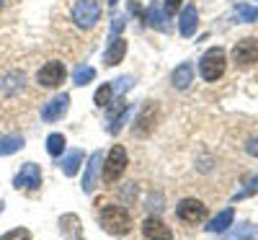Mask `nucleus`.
Masks as SVG:
<instances>
[{
	"label": "nucleus",
	"mask_w": 258,
	"mask_h": 240,
	"mask_svg": "<svg viewBox=\"0 0 258 240\" xmlns=\"http://www.w3.org/2000/svg\"><path fill=\"white\" fill-rule=\"evenodd\" d=\"M147 209L160 212V209H163V196H160V194H153V196H150V207H147Z\"/></svg>",
	"instance_id": "31"
},
{
	"label": "nucleus",
	"mask_w": 258,
	"mask_h": 240,
	"mask_svg": "<svg viewBox=\"0 0 258 240\" xmlns=\"http://www.w3.org/2000/svg\"><path fill=\"white\" fill-rule=\"evenodd\" d=\"M222 237L225 240H258V227L250 222H243V225H235V227L225 230Z\"/></svg>",
	"instance_id": "20"
},
{
	"label": "nucleus",
	"mask_w": 258,
	"mask_h": 240,
	"mask_svg": "<svg viewBox=\"0 0 258 240\" xmlns=\"http://www.w3.org/2000/svg\"><path fill=\"white\" fill-rule=\"evenodd\" d=\"M93 78H96V70L91 68V65H83V68H78V70L73 73V83H75V85H88Z\"/></svg>",
	"instance_id": "25"
},
{
	"label": "nucleus",
	"mask_w": 258,
	"mask_h": 240,
	"mask_svg": "<svg viewBox=\"0 0 258 240\" xmlns=\"http://www.w3.org/2000/svg\"><path fill=\"white\" fill-rule=\"evenodd\" d=\"M199 70H202V78L207 83H214V80H220L227 70V54L222 47H212L204 52L202 62H199Z\"/></svg>",
	"instance_id": "3"
},
{
	"label": "nucleus",
	"mask_w": 258,
	"mask_h": 240,
	"mask_svg": "<svg viewBox=\"0 0 258 240\" xmlns=\"http://www.w3.org/2000/svg\"><path fill=\"white\" fill-rule=\"evenodd\" d=\"M170 83H173L176 91H186L188 85L194 83V65L191 62H181L178 68L173 70V75H170Z\"/></svg>",
	"instance_id": "19"
},
{
	"label": "nucleus",
	"mask_w": 258,
	"mask_h": 240,
	"mask_svg": "<svg viewBox=\"0 0 258 240\" xmlns=\"http://www.w3.org/2000/svg\"><path fill=\"white\" fill-rule=\"evenodd\" d=\"M145 21H147V26H153L155 31H163V34H168L170 31V21H168V16H165V11L158 6V3H153L147 11H145V16H142Z\"/></svg>",
	"instance_id": "17"
},
{
	"label": "nucleus",
	"mask_w": 258,
	"mask_h": 240,
	"mask_svg": "<svg viewBox=\"0 0 258 240\" xmlns=\"http://www.w3.org/2000/svg\"><path fill=\"white\" fill-rule=\"evenodd\" d=\"M253 194H258V173L248 181V189H243V191L235 194V199H245V196H253Z\"/></svg>",
	"instance_id": "27"
},
{
	"label": "nucleus",
	"mask_w": 258,
	"mask_h": 240,
	"mask_svg": "<svg viewBox=\"0 0 258 240\" xmlns=\"http://www.w3.org/2000/svg\"><path fill=\"white\" fill-rule=\"evenodd\" d=\"M98 225L106 235L124 237V235L132 232V214H129V209L121 207V204H109L98 212Z\"/></svg>",
	"instance_id": "1"
},
{
	"label": "nucleus",
	"mask_w": 258,
	"mask_h": 240,
	"mask_svg": "<svg viewBox=\"0 0 258 240\" xmlns=\"http://www.w3.org/2000/svg\"><path fill=\"white\" fill-rule=\"evenodd\" d=\"M253 16H255V21H258V8H253Z\"/></svg>",
	"instance_id": "36"
},
{
	"label": "nucleus",
	"mask_w": 258,
	"mask_h": 240,
	"mask_svg": "<svg viewBox=\"0 0 258 240\" xmlns=\"http://www.w3.org/2000/svg\"><path fill=\"white\" fill-rule=\"evenodd\" d=\"M101 165H103V152H93L85 163V173H83V191L85 194H93L96 191V184L101 178Z\"/></svg>",
	"instance_id": "10"
},
{
	"label": "nucleus",
	"mask_w": 258,
	"mask_h": 240,
	"mask_svg": "<svg viewBox=\"0 0 258 240\" xmlns=\"http://www.w3.org/2000/svg\"><path fill=\"white\" fill-rule=\"evenodd\" d=\"M111 96H114V85H111V83H103L101 88L93 93V103H96L98 108H106V106L111 103Z\"/></svg>",
	"instance_id": "24"
},
{
	"label": "nucleus",
	"mask_w": 258,
	"mask_h": 240,
	"mask_svg": "<svg viewBox=\"0 0 258 240\" xmlns=\"http://www.w3.org/2000/svg\"><path fill=\"white\" fill-rule=\"evenodd\" d=\"M109 6H111V8H116V6H119V0H109Z\"/></svg>",
	"instance_id": "33"
},
{
	"label": "nucleus",
	"mask_w": 258,
	"mask_h": 240,
	"mask_svg": "<svg viewBox=\"0 0 258 240\" xmlns=\"http://www.w3.org/2000/svg\"><path fill=\"white\" fill-rule=\"evenodd\" d=\"M80 165H83V150H70L68 155H64V158L59 160V170H62V173H64V176H68V178L78 176Z\"/></svg>",
	"instance_id": "21"
},
{
	"label": "nucleus",
	"mask_w": 258,
	"mask_h": 240,
	"mask_svg": "<svg viewBox=\"0 0 258 240\" xmlns=\"http://www.w3.org/2000/svg\"><path fill=\"white\" fill-rule=\"evenodd\" d=\"M245 152H248V155H253V158H258V137H250L245 142Z\"/></svg>",
	"instance_id": "32"
},
{
	"label": "nucleus",
	"mask_w": 258,
	"mask_h": 240,
	"mask_svg": "<svg viewBox=\"0 0 258 240\" xmlns=\"http://www.w3.org/2000/svg\"><path fill=\"white\" fill-rule=\"evenodd\" d=\"M13 189L18 191H39L41 189V168L36 163H24L13 178Z\"/></svg>",
	"instance_id": "7"
},
{
	"label": "nucleus",
	"mask_w": 258,
	"mask_h": 240,
	"mask_svg": "<svg viewBox=\"0 0 258 240\" xmlns=\"http://www.w3.org/2000/svg\"><path fill=\"white\" fill-rule=\"evenodd\" d=\"M142 235L147 237V240H173V230H170L160 217H145L142 220Z\"/></svg>",
	"instance_id": "11"
},
{
	"label": "nucleus",
	"mask_w": 258,
	"mask_h": 240,
	"mask_svg": "<svg viewBox=\"0 0 258 240\" xmlns=\"http://www.w3.org/2000/svg\"><path fill=\"white\" fill-rule=\"evenodd\" d=\"M124 54H126V39L119 34V36H111L109 47L103 49V65L109 68H116L119 62H124Z\"/></svg>",
	"instance_id": "13"
},
{
	"label": "nucleus",
	"mask_w": 258,
	"mask_h": 240,
	"mask_svg": "<svg viewBox=\"0 0 258 240\" xmlns=\"http://www.w3.org/2000/svg\"><path fill=\"white\" fill-rule=\"evenodd\" d=\"M24 145H26V140L21 137V135H0V158L13 155V152L24 150Z\"/></svg>",
	"instance_id": "22"
},
{
	"label": "nucleus",
	"mask_w": 258,
	"mask_h": 240,
	"mask_svg": "<svg viewBox=\"0 0 258 240\" xmlns=\"http://www.w3.org/2000/svg\"><path fill=\"white\" fill-rule=\"evenodd\" d=\"M181 3H183V0H165V3H163L160 8H163V11H165V16L170 18L173 13H178V11H181Z\"/></svg>",
	"instance_id": "30"
},
{
	"label": "nucleus",
	"mask_w": 258,
	"mask_h": 240,
	"mask_svg": "<svg viewBox=\"0 0 258 240\" xmlns=\"http://www.w3.org/2000/svg\"><path fill=\"white\" fill-rule=\"evenodd\" d=\"M109 108V135H119L121 129H124V124H126V119H129V114H132V108H129V103L126 101H119V106H106Z\"/></svg>",
	"instance_id": "12"
},
{
	"label": "nucleus",
	"mask_w": 258,
	"mask_h": 240,
	"mask_svg": "<svg viewBox=\"0 0 258 240\" xmlns=\"http://www.w3.org/2000/svg\"><path fill=\"white\" fill-rule=\"evenodd\" d=\"M6 8V0H0V11H3Z\"/></svg>",
	"instance_id": "35"
},
{
	"label": "nucleus",
	"mask_w": 258,
	"mask_h": 240,
	"mask_svg": "<svg viewBox=\"0 0 258 240\" xmlns=\"http://www.w3.org/2000/svg\"><path fill=\"white\" fill-rule=\"evenodd\" d=\"M197 26H199V11L197 6H186L181 8V16H178V34L181 36H194L197 34Z\"/></svg>",
	"instance_id": "16"
},
{
	"label": "nucleus",
	"mask_w": 258,
	"mask_h": 240,
	"mask_svg": "<svg viewBox=\"0 0 258 240\" xmlns=\"http://www.w3.org/2000/svg\"><path fill=\"white\" fill-rule=\"evenodd\" d=\"M126 165H129V155H126L124 145H114L109 150V155H106L103 165H101V181L103 184H116L124 176Z\"/></svg>",
	"instance_id": "2"
},
{
	"label": "nucleus",
	"mask_w": 258,
	"mask_h": 240,
	"mask_svg": "<svg viewBox=\"0 0 258 240\" xmlns=\"http://www.w3.org/2000/svg\"><path fill=\"white\" fill-rule=\"evenodd\" d=\"M124 26H126V16L116 13V16H114V21H111V36H119V34L124 31Z\"/></svg>",
	"instance_id": "29"
},
{
	"label": "nucleus",
	"mask_w": 258,
	"mask_h": 240,
	"mask_svg": "<svg viewBox=\"0 0 258 240\" xmlns=\"http://www.w3.org/2000/svg\"><path fill=\"white\" fill-rule=\"evenodd\" d=\"M70 16H73V24L78 29L88 31L101 21V6H98V0H75Z\"/></svg>",
	"instance_id": "4"
},
{
	"label": "nucleus",
	"mask_w": 258,
	"mask_h": 240,
	"mask_svg": "<svg viewBox=\"0 0 258 240\" xmlns=\"http://www.w3.org/2000/svg\"><path fill=\"white\" fill-rule=\"evenodd\" d=\"M70 111V96L68 93H59L52 101H47L41 106V122H59L64 114Z\"/></svg>",
	"instance_id": "9"
},
{
	"label": "nucleus",
	"mask_w": 258,
	"mask_h": 240,
	"mask_svg": "<svg viewBox=\"0 0 258 240\" xmlns=\"http://www.w3.org/2000/svg\"><path fill=\"white\" fill-rule=\"evenodd\" d=\"M64 145H68V140H64V135H59V132H52V135L47 137V152H49L52 158H59V155H62Z\"/></svg>",
	"instance_id": "23"
},
{
	"label": "nucleus",
	"mask_w": 258,
	"mask_h": 240,
	"mask_svg": "<svg viewBox=\"0 0 258 240\" xmlns=\"http://www.w3.org/2000/svg\"><path fill=\"white\" fill-rule=\"evenodd\" d=\"M176 217L181 222H186V225H199V222H204V217H207V207H204V202H199V199H181L178 204H176Z\"/></svg>",
	"instance_id": "6"
},
{
	"label": "nucleus",
	"mask_w": 258,
	"mask_h": 240,
	"mask_svg": "<svg viewBox=\"0 0 258 240\" xmlns=\"http://www.w3.org/2000/svg\"><path fill=\"white\" fill-rule=\"evenodd\" d=\"M59 232L64 240H83V220L73 212L62 214L59 217Z\"/></svg>",
	"instance_id": "15"
},
{
	"label": "nucleus",
	"mask_w": 258,
	"mask_h": 240,
	"mask_svg": "<svg viewBox=\"0 0 258 240\" xmlns=\"http://www.w3.org/2000/svg\"><path fill=\"white\" fill-rule=\"evenodd\" d=\"M232 222H235V209L227 207V209H222L220 214H214L212 220L207 222V232H212V235H222L225 230L232 227Z\"/></svg>",
	"instance_id": "18"
},
{
	"label": "nucleus",
	"mask_w": 258,
	"mask_h": 240,
	"mask_svg": "<svg viewBox=\"0 0 258 240\" xmlns=\"http://www.w3.org/2000/svg\"><path fill=\"white\" fill-rule=\"evenodd\" d=\"M0 240H31V230L29 227H13V230L0 235Z\"/></svg>",
	"instance_id": "26"
},
{
	"label": "nucleus",
	"mask_w": 258,
	"mask_h": 240,
	"mask_svg": "<svg viewBox=\"0 0 258 240\" xmlns=\"http://www.w3.org/2000/svg\"><path fill=\"white\" fill-rule=\"evenodd\" d=\"M155 119H158V106H155V101H147V103L142 106V111H140L137 122H135V135H137V137L147 135L150 129L155 127V124H153Z\"/></svg>",
	"instance_id": "14"
},
{
	"label": "nucleus",
	"mask_w": 258,
	"mask_h": 240,
	"mask_svg": "<svg viewBox=\"0 0 258 240\" xmlns=\"http://www.w3.org/2000/svg\"><path fill=\"white\" fill-rule=\"evenodd\" d=\"M3 209H6V202H3V199H0V214H3Z\"/></svg>",
	"instance_id": "34"
},
{
	"label": "nucleus",
	"mask_w": 258,
	"mask_h": 240,
	"mask_svg": "<svg viewBox=\"0 0 258 240\" xmlns=\"http://www.w3.org/2000/svg\"><path fill=\"white\" fill-rule=\"evenodd\" d=\"M132 85H135V78H132V75H124V78H119V80L114 83V91H116V93H124V91L132 88Z\"/></svg>",
	"instance_id": "28"
},
{
	"label": "nucleus",
	"mask_w": 258,
	"mask_h": 240,
	"mask_svg": "<svg viewBox=\"0 0 258 240\" xmlns=\"http://www.w3.org/2000/svg\"><path fill=\"white\" fill-rule=\"evenodd\" d=\"M232 62L240 65V68H248V65H255L258 62V39L250 36V39H240L232 49Z\"/></svg>",
	"instance_id": "8"
},
{
	"label": "nucleus",
	"mask_w": 258,
	"mask_h": 240,
	"mask_svg": "<svg viewBox=\"0 0 258 240\" xmlns=\"http://www.w3.org/2000/svg\"><path fill=\"white\" fill-rule=\"evenodd\" d=\"M68 78V68H64V62L59 59H49L47 65H41L39 73H36V83L41 88H59Z\"/></svg>",
	"instance_id": "5"
}]
</instances>
